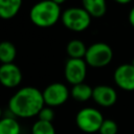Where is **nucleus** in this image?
I'll return each instance as SVG.
<instances>
[{"label":"nucleus","instance_id":"obj_3","mask_svg":"<svg viewBox=\"0 0 134 134\" xmlns=\"http://www.w3.org/2000/svg\"><path fill=\"white\" fill-rule=\"evenodd\" d=\"M113 58L112 48L103 42H97L87 48L85 54V62L87 65L94 68H102L107 66Z\"/></svg>","mask_w":134,"mask_h":134},{"label":"nucleus","instance_id":"obj_12","mask_svg":"<svg viewBox=\"0 0 134 134\" xmlns=\"http://www.w3.org/2000/svg\"><path fill=\"white\" fill-rule=\"evenodd\" d=\"M83 8L90 15V17L100 18L106 14V0H82Z\"/></svg>","mask_w":134,"mask_h":134},{"label":"nucleus","instance_id":"obj_4","mask_svg":"<svg viewBox=\"0 0 134 134\" xmlns=\"http://www.w3.org/2000/svg\"><path fill=\"white\" fill-rule=\"evenodd\" d=\"M61 19L64 26L72 31H83L89 27L91 22L90 15L83 7H70L65 9Z\"/></svg>","mask_w":134,"mask_h":134},{"label":"nucleus","instance_id":"obj_18","mask_svg":"<svg viewBox=\"0 0 134 134\" xmlns=\"http://www.w3.org/2000/svg\"><path fill=\"white\" fill-rule=\"evenodd\" d=\"M118 127L116 122L112 119H104L98 132L99 134H116Z\"/></svg>","mask_w":134,"mask_h":134},{"label":"nucleus","instance_id":"obj_15","mask_svg":"<svg viewBox=\"0 0 134 134\" xmlns=\"http://www.w3.org/2000/svg\"><path fill=\"white\" fill-rule=\"evenodd\" d=\"M92 89L93 88L85 83L73 85L71 89V96L77 102H86L89 98H92Z\"/></svg>","mask_w":134,"mask_h":134},{"label":"nucleus","instance_id":"obj_1","mask_svg":"<svg viewBox=\"0 0 134 134\" xmlns=\"http://www.w3.org/2000/svg\"><path fill=\"white\" fill-rule=\"evenodd\" d=\"M45 103L42 92L35 87L18 90L8 102V110L14 116L28 118L39 114Z\"/></svg>","mask_w":134,"mask_h":134},{"label":"nucleus","instance_id":"obj_24","mask_svg":"<svg viewBox=\"0 0 134 134\" xmlns=\"http://www.w3.org/2000/svg\"><path fill=\"white\" fill-rule=\"evenodd\" d=\"M131 64H132V65H133V66H134V59H133V60H132V63H131Z\"/></svg>","mask_w":134,"mask_h":134},{"label":"nucleus","instance_id":"obj_17","mask_svg":"<svg viewBox=\"0 0 134 134\" xmlns=\"http://www.w3.org/2000/svg\"><path fill=\"white\" fill-rule=\"evenodd\" d=\"M31 134H55V130L52 122L39 119L32 125Z\"/></svg>","mask_w":134,"mask_h":134},{"label":"nucleus","instance_id":"obj_13","mask_svg":"<svg viewBox=\"0 0 134 134\" xmlns=\"http://www.w3.org/2000/svg\"><path fill=\"white\" fill-rule=\"evenodd\" d=\"M66 51L70 59H83L85 58L87 47L85 46L83 41L74 39L68 42L66 46Z\"/></svg>","mask_w":134,"mask_h":134},{"label":"nucleus","instance_id":"obj_6","mask_svg":"<svg viewBox=\"0 0 134 134\" xmlns=\"http://www.w3.org/2000/svg\"><path fill=\"white\" fill-rule=\"evenodd\" d=\"M42 94L45 105H47L48 107H58L63 105L67 100L69 91L64 84L52 83L44 89Z\"/></svg>","mask_w":134,"mask_h":134},{"label":"nucleus","instance_id":"obj_2","mask_svg":"<svg viewBox=\"0 0 134 134\" xmlns=\"http://www.w3.org/2000/svg\"><path fill=\"white\" fill-rule=\"evenodd\" d=\"M60 5L51 0H42L36 3L29 12L30 21L38 27L46 28L54 25L61 18Z\"/></svg>","mask_w":134,"mask_h":134},{"label":"nucleus","instance_id":"obj_20","mask_svg":"<svg viewBox=\"0 0 134 134\" xmlns=\"http://www.w3.org/2000/svg\"><path fill=\"white\" fill-rule=\"evenodd\" d=\"M129 22L134 27V6L131 8V10L129 13Z\"/></svg>","mask_w":134,"mask_h":134},{"label":"nucleus","instance_id":"obj_14","mask_svg":"<svg viewBox=\"0 0 134 134\" xmlns=\"http://www.w3.org/2000/svg\"><path fill=\"white\" fill-rule=\"evenodd\" d=\"M17 50L15 45L9 41L0 42V62L2 64L14 63Z\"/></svg>","mask_w":134,"mask_h":134},{"label":"nucleus","instance_id":"obj_9","mask_svg":"<svg viewBox=\"0 0 134 134\" xmlns=\"http://www.w3.org/2000/svg\"><path fill=\"white\" fill-rule=\"evenodd\" d=\"M22 81L20 68L14 64H2L0 66V84L6 88H15Z\"/></svg>","mask_w":134,"mask_h":134},{"label":"nucleus","instance_id":"obj_22","mask_svg":"<svg viewBox=\"0 0 134 134\" xmlns=\"http://www.w3.org/2000/svg\"><path fill=\"white\" fill-rule=\"evenodd\" d=\"M51 1H52V2H54V3H57V4H59V5H60V4H62V3H64V2H65V1H66V0H51Z\"/></svg>","mask_w":134,"mask_h":134},{"label":"nucleus","instance_id":"obj_8","mask_svg":"<svg viewBox=\"0 0 134 134\" xmlns=\"http://www.w3.org/2000/svg\"><path fill=\"white\" fill-rule=\"evenodd\" d=\"M115 84L126 91L134 90V66L132 64L119 65L113 75Z\"/></svg>","mask_w":134,"mask_h":134},{"label":"nucleus","instance_id":"obj_23","mask_svg":"<svg viewBox=\"0 0 134 134\" xmlns=\"http://www.w3.org/2000/svg\"><path fill=\"white\" fill-rule=\"evenodd\" d=\"M1 116H2V109H1V107H0V119H1Z\"/></svg>","mask_w":134,"mask_h":134},{"label":"nucleus","instance_id":"obj_19","mask_svg":"<svg viewBox=\"0 0 134 134\" xmlns=\"http://www.w3.org/2000/svg\"><path fill=\"white\" fill-rule=\"evenodd\" d=\"M38 115H39V119L40 120L49 121V122H51L52 119L54 118V112L51 109V107H48V106L47 107H43Z\"/></svg>","mask_w":134,"mask_h":134},{"label":"nucleus","instance_id":"obj_11","mask_svg":"<svg viewBox=\"0 0 134 134\" xmlns=\"http://www.w3.org/2000/svg\"><path fill=\"white\" fill-rule=\"evenodd\" d=\"M22 0H0V18L4 20L13 19L20 10Z\"/></svg>","mask_w":134,"mask_h":134},{"label":"nucleus","instance_id":"obj_5","mask_svg":"<svg viewBox=\"0 0 134 134\" xmlns=\"http://www.w3.org/2000/svg\"><path fill=\"white\" fill-rule=\"evenodd\" d=\"M103 121L104 117L102 113L98 110L90 107L81 109L75 116L76 126L85 133L98 132Z\"/></svg>","mask_w":134,"mask_h":134},{"label":"nucleus","instance_id":"obj_7","mask_svg":"<svg viewBox=\"0 0 134 134\" xmlns=\"http://www.w3.org/2000/svg\"><path fill=\"white\" fill-rule=\"evenodd\" d=\"M65 77L72 85L84 83L87 73V64L84 59H69L64 68Z\"/></svg>","mask_w":134,"mask_h":134},{"label":"nucleus","instance_id":"obj_10","mask_svg":"<svg viewBox=\"0 0 134 134\" xmlns=\"http://www.w3.org/2000/svg\"><path fill=\"white\" fill-rule=\"evenodd\" d=\"M92 99L102 107H111L116 103V91L107 85H98L92 89Z\"/></svg>","mask_w":134,"mask_h":134},{"label":"nucleus","instance_id":"obj_16","mask_svg":"<svg viewBox=\"0 0 134 134\" xmlns=\"http://www.w3.org/2000/svg\"><path fill=\"white\" fill-rule=\"evenodd\" d=\"M0 134H20V125L14 116H4L0 119Z\"/></svg>","mask_w":134,"mask_h":134},{"label":"nucleus","instance_id":"obj_21","mask_svg":"<svg viewBox=\"0 0 134 134\" xmlns=\"http://www.w3.org/2000/svg\"><path fill=\"white\" fill-rule=\"evenodd\" d=\"M115 2H117V3H119V4H128V3H130L132 0H114Z\"/></svg>","mask_w":134,"mask_h":134}]
</instances>
